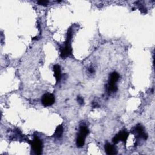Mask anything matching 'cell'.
Segmentation results:
<instances>
[{"instance_id":"1","label":"cell","mask_w":155,"mask_h":155,"mask_svg":"<svg viewBox=\"0 0 155 155\" xmlns=\"http://www.w3.org/2000/svg\"><path fill=\"white\" fill-rule=\"evenodd\" d=\"M72 34L71 32H68L67 38L65 43L64 47L61 48V56L62 58H65L71 53V48L70 45V41L71 39Z\"/></svg>"},{"instance_id":"2","label":"cell","mask_w":155,"mask_h":155,"mask_svg":"<svg viewBox=\"0 0 155 155\" xmlns=\"http://www.w3.org/2000/svg\"><path fill=\"white\" fill-rule=\"evenodd\" d=\"M120 78V75L117 72H113L109 76V80L107 86V89L110 92H116L118 89L116 82Z\"/></svg>"},{"instance_id":"3","label":"cell","mask_w":155,"mask_h":155,"mask_svg":"<svg viewBox=\"0 0 155 155\" xmlns=\"http://www.w3.org/2000/svg\"><path fill=\"white\" fill-rule=\"evenodd\" d=\"M32 149L37 154H41L42 153L43 143L41 139L37 137H35L32 141L30 142Z\"/></svg>"},{"instance_id":"4","label":"cell","mask_w":155,"mask_h":155,"mask_svg":"<svg viewBox=\"0 0 155 155\" xmlns=\"http://www.w3.org/2000/svg\"><path fill=\"white\" fill-rule=\"evenodd\" d=\"M55 101V98L53 94H45L42 96L41 102L43 106L45 107H49L53 105Z\"/></svg>"},{"instance_id":"5","label":"cell","mask_w":155,"mask_h":155,"mask_svg":"<svg viewBox=\"0 0 155 155\" xmlns=\"http://www.w3.org/2000/svg\"><path fill=\"white\" fill-rule=\"evenodd\" d=\"M128 136V134L127 132L125 131H122L120 132L118 134L113 138V142L115 144H118L120 141H123V142H126Z\"/></svg>"},{"instance_id":"6","label":"cell","mask_w":155,"mask_h":155,"mask_svg":"<svg viewBox=\"0 0 155 155\" xmlns=\"http://www.w3.org/2000/svg\"><path fill=\"white\" fill-rule=\"evenodd\" d=\"M105 150L106 153L108 154H115L117 153V150L115 147L108 143L106 144Z\"/></svg>"},{"instance_id":"7","label":"cell","mask_w":155,"mask_h":155,"mask_svg":"<svg viewBox=\"0 0 155 155\" xmlns=\"http://www.w3.org/2000/svg\"><path fill=\"white\" fill-rule=\"evenodd\" d=\"M53 71L55 78L56 80V82H59L61 78V71L60 66L59 65H55L53 67Z\"/></svg>"},{"instance_id":"8","label":"cell","mask_w":155,"mask_h":155,"mask_svg":"<svg viewBox=\"0 0 155 155\" xmlns=\"http://www.w3.org/2000/svg\"><path fill=\"white\" fill-rule=\"evenodd\" d=\"M136 131L138 133V135L140 136V137H141L144 139H145V140L147 139V138H148L147 134L145 132H144L143 127L141 125H138L136 126Z\"/></svg>"},{"instance_id":"9","label":"cell","mask_w":155,"mask_h":155,"mask_svg":"<svg viewBox=\"0 0 155 155\" xmlns=\"http://www.w3.org/2000/svg\"><path fill=\"white\" fill-rule=\"evenodd\" d=\"M63 132H64L63 127L62 126H59L56 129V131L54 134V136L56 138H60L62 136V135H63Z\"/></svg>"},{"instance_id":"10","label":"cell","mask_w":155,"mask_h":155,"mask_svg":"<svg viewBox=\"0 0 155 155\" xmlns=\"http://www.w3.org/2000/svg\"><path fill=\"white\" fill-rule=\"evenodd\" d=\"M85 138H86V137L79 135L78 137V138H77V140H76L77 147H83V146L84 145V143H85Z\"/></svg>"},{"instance_id":"11","label":"cell","mask_w":155,"mask_h":155,"mask_svg":"<svg viewBox=\"0 0 155 155\" xmlns=\"http://www.w3.org/2000/svg\"><path fill=\"white\" fill-rule=\"evenodd\" d=\"M89 129H88L85 126L81 127L80 129V134H79L80 135L86 137V136L89 134Z\"/></svg>"},{"instance_id":"12","label":"cell","mask_w":155,"mask_h":155,"mask_svg":"<svg viewBox=\"0 0 155 155\" xmlns=\"http://www.w3.org/2000/svg\"><path fill=\"white\" fill-rule=\"evenodd\" d=\"M77 100H78V103H79V104L80 105H82V104H84V100H83V98H82V97L78 96Z\"/></svg>"},{"instance_id":"13","label":"cell","mask_w":155,"mask_h":155,"mask_svg":"<svg viewBox=\"0 0 155 155\" xmlns=\"http://www.w3.org/2000/svg\"><path fill=\"white\" fill-rule=\"evenodd\" d=\"M38 3L40 5H42V6H47V5L49 3L47 1H38Z\"/></svg>"},{"instance_id":"14","label":"cell","mask_w":155,"mask_h":155,"mask_svg":"<svg viewBox=\"0 0 155 155\" xmlns=\"http://www.w3.org/2000/svg\"><path fill=\"white\" fill-rule=\"evenodd\" d=\"M89 71L90 72V73H94V72L95 71L94 70V69H93L92 67L89 68Z\"/></svg>"}]
</instances>
